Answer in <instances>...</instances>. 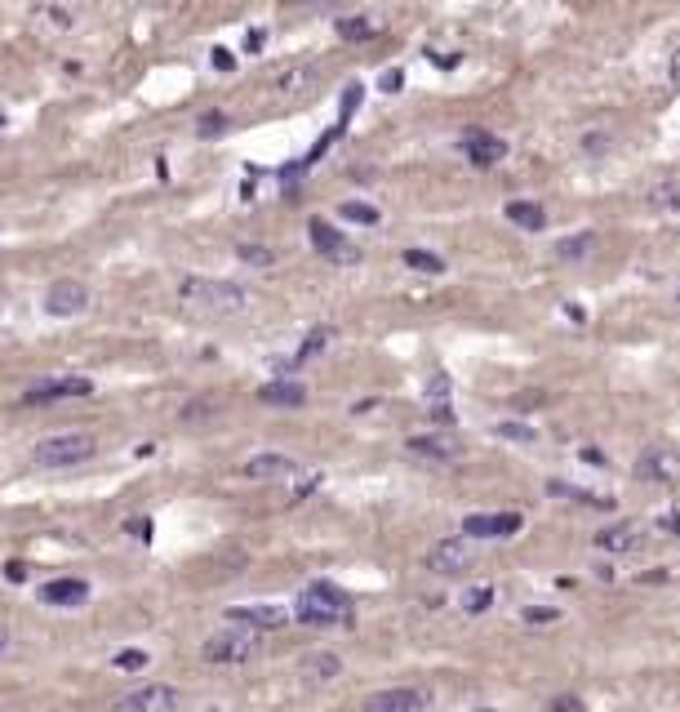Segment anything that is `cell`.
<instances>
[{
  "instance_id": "cell-10",
  "label": "cell",
  "mask_w": 680,
  "mask_h": 712,
  "mask_svg": "<svg viewBox=\"0 0 680 712\" xmlns=\"http://www.w3.org/2000/svg\"><path fill=\"white\" fill-rule=\"evenodd\" d=\"M521 530V512H471L462 521V534L471 539H507Z\"/></svg>"
},
{
  "instance_id": "cell-12",
  "label": "cell",
  "mask_w": 680,
  "mask_h": 712,
  "mask_svg": "<svg viewBox=\"0 0 680 712\" xmlns=\"http://www.w3.org/2000/svg\"><path fill=\"white\" fill-rule=\"evenodd\" d=\"M307 237H312V245H316L325 258H334V263H360V249H356L351 240H342V232H334L325 219H312V223H307Z\"/></svg>"
},
{
  "instance_id": "cell-3",
  "label": "cell",
  "mask_w": 680,
  "mask_h": 712,
  "mask_svg": "<svg viewBox=\"0 0 680 712\" xmlns=\"http://www.w3.org/2000/svg\"><path fill=\"white\" fill-rule=\"evenodd\" d=\"M99 455V441L90 432H54L45 441H36L31 459L40 468H76V464H90Z\"/></svg>"
},
{
  "instance_id": "cell-14",
  "label": "cell",
  "mask_w": 680,
  "mask_h": 712,
  "mask_svg": "<svg viewBox=\"0 0 680 712\" xmlns=\"http://www.w3.org/2000/svg\"><path fill=\"white\" fill-rule=\"evenodd\" d=\"M467 566H471V543L467 539H441L427 552V570H436V575H462Z\"/></svg>"
},
{
  "instance_id": "cell-25",
  "label": "cell",
  "mask_w": 680,
  "mask_h": 712,
  "mask_svg": "<svg viewBox=\"0 0 680 712\" xmlns=\"http://www.w3.org/2000/svg\"><path fill=\"white\" fill-rule=\"evenodd\" d=\"M339 214L347 219V223H365V228H374V223H378V210H374V205H365V201H342Z\"/></svg>"
},
{
  "instance_id": "cell-9",
  "label": "cell",
  "mask_w": 680,
  "mask_h": 712,
  "mask_svg": "<svg viewBox=\"0 0 680 712\" xmlns=\"http://www.w3.org/2000/svg\"><path fill=\"white\" fill-rule=\"evenodd\" d=\"M405 450L418 455V459H432V464H458V459H462V441H458L453 432H423V437H409Z\"/></svg>"
},
{
  "instance_id": "cell-36",
  "label": "cell",
  "mask_w": 680,
  "mask_h": 712,
  "mask_svg": "<svg viewBox=\"0 0 680 712\" xmlns=\"http://www.w3.org/2000/svg\"><path fill=\"white\" fill-rule=\"evenodd\" d=\"M525 619H529V623H547V619H556V610H547V605H529V610H525Z\"/></svg>"
},
{
  "instance_id": "cell-1",
  "label": "cell",
  "mask_w": 680,
  "mask_h": 712,
  "mask_svg": "<svg viewBox=\"0 0 680 712\" xmlns=\"http://www.w3.org/2000/svg\"><path fill=\"white\" fill-rule=\"evenodd\" d=\"M178 299L201 308V312H219V317H236V312L249 308V294L236 281H210V276H183Z\"/></svg>"
},
{
  "instance_id": "cell-30",
  "label": "cell",
  "mask_w": 680,
  "mask_h": 712,
  "mask_svg": "<svg viewBox=\"0 0 680 712\" xmlns=\"http://www.w3.org/2000/svg\"><path fill=\"white\" fill-rule=\"evenodd\" d=\"M223 129H227L223 112H210V117H201V125H196V134H201V138H210V134H223Z\"/></svg>"
},
{
  "instance_id": "cell-39",
  "label": "cell",
  "mask_w": 680,
  "mask_h": 712,
  "mask_svg": "<svg viewBox=\"0 0 680 712\" xmlns=\"http://www.w3.org/2000/svg\"><path fill=\"white\" fill-rule=\"evenodd\" d=\"M582 704L573 699V695H565V699H556V704H547V712H578Z\"/></svg>"
},
{
  "instance_id": "cell-48",
  "label": "cell",
  "mask_w": 680,
  "mask_h": 712,
  "mask_svg": "<svg viewBox=\"0 0 680 712\" xmlns=\"http://www.w3.org/2000/svg\"><path fill=\"white\" fill-rule=\"evenodd\" d=\"M210 712H219V708H210Z\"/></svg>"
},
{
  "instance_id": "cell-4",
  "label": "cell",
  "mask_w": 680,
  "mask_h": 712,
  "mask_svg": "<svg viewBox=\"0 0 680 712\" xmlns=\"http://www.w3.org/2000/svg\"><path fill=\"white\" fill-rule=\"evenodd\" d=\"M201 655H205L210 664H249V659L258 655V632H254V628L227 623V628H219V632L205 637Z\"/></svg>"
},
{
  "instance_id": "cell-32",
  "label": "cell",
  "mask_w": 680,
  "mask_h": 712,
  "mask_svg": "<svg viewBox=\"0 0 680 712\" xmlns=\"http://www.w3.org/2000/svg\"><path fill=\"white\" fill-rule=\"evenodd\" d=\"M116 668H125V673L147 668V655H142V650H120V655H116Z\"/></svg>"
},
{
  "instance_id": "cell-27",
  "label": "cell",
  "mask_w": 680,
  "mask_h": 712,
  "mask_svg": "<svg viewBox=\"0 0 680 712\" xmlns=\"http://www.w3.org/2000/svg\"><path fill=\"white\" fill-rule=\"evenodd\" d=\"M236 258H240V263H254V267H271V263H276V249H267V245H236Z\"/></svg>"
},
{
  "instance_id": "cell-8",
  "label": "cell",
  "mask_w": 680,
  "mask_h": 712,
  "mask_svg": "<svg viewBox=\"0 0 680 712\" xmlns=\"http://www.w3.org/2000/svg\"><path fill=\"white\" fill-rule=\"evenodd\" d=\"M289 605H271V601H258V605H236L227 614V623L236 628H254V632H271V628H285L289 623Z\"/></svg>"
},
{
  "instance_id": "cell-19",
  "label": "cell",
  "mask_w": 680,
  "mask_h": 712,
  "mask_svg": "<svg viewBox=\"0 0 680 712\" xmlns=\"http://www.w3.org/2000/svg\"><path fill=\"white\" fill-rule=\"evenodd\" d=\"M596 548L600 552H632V548H641V530L636 525H609V530L596 534Z\"/></svg>"
},
{
  "instance_id": "cell-18",
  "label": "cell",
  "mask_w": 680,
  "mask_h": 712,
  "mask_svg": "<svg viewBox=\"0 0 680 712\" xmlns=\"http://www.w3.org/2000/svg\"><path fill=\"white\" fill-rule=\"evenodd\" d=\"M258 401H263V405H303V401H307V387L294 383V378H276V383L258 387Z\"/></svg>"
},
{
  "instance_id": "cell-42",
  "label": "cell",
  "mask_w": 680,
  "mask_h": 712,
  "mask_svg": "<svg viewBox=\"0 0 680 712\" xmlns=\"http://www.w3.org/2000/svg\"><path fill=\"white\" fill-rule=\"evenodd\" d=\"M210 58H214V67H219V72H231V54H227V49H214Z\"/></svg>"
},
{
  "instance_id": "cell-16",
  "label": "cell",
  "mask_w": 680,
  "mask_h": 712,
  "mask_svg": "<svg viewBox=\"0 0 680 712\" xmlns=\"http://www.w3.org/2000/svg\"><path fill=\"white\" fill-rule=\"evenodd\" d=\"M462 152H467V161H471V165H498V161L507 156V143H503V138H494V134H480V129H476V134H467V138H462Z\"/></svg>"
},
{
  "instance_id": "cell-6",
  "label": "cell",
  "mask_w": 680,
  "mask_h": 712,
  "mask_svg": "<svg viewBox=\"0 0 680 712\" xmlns=\"http://www.w3.org/2000/svg\"><path fill=\"white\" fill-rule=\"evenodd\" d=\"M432 704V690L427 686H387V690H374L360 712H427Z\"/></svg>"
},
{
  "instance_id": "cell-17",
  "label": "cell",
  "mask_w": 680,
  "mask_h": 712,
  "mask_svg": "<svg viewBox=\"0 0 680 712\" xmlns=\"http://www.w3.org/2000/svg\"><path fill=\"white\" fill-rule=\"evenodd\" d=\"M90 596V584L85 579H49L45 588H40V601L45 605H81Z\"/></svg>"
},
{
  "instance_id": "cell-44",
  "label": "cell",
  "mask_w": 680,
  "mask_h": 712,
  "mask_svg": "<svg viewBox=\"0 0 680 712\" xmlns=\"http://www.w3.org/2000/svg\"><path fill=\"white\" fill-rule=\"evenodd\" d=\"M129 530H133V534H138V539H151V521H133V525H129Z\"/></svg>"
},
{
  "instance_id": "cell-35",
  "label": "cell",
  "mask_w": 680,
  "mask_h": 712,
  "mask_svg": "<svg viewBox=\"0 0 680 712\" xmlns=\"http://www.w3.org/2000/svg\"><path fill=\"white\" fill-rule=\"evenodd\" d=\"M609 147V134H587L582 138V152H605Z\"/></svg>"
},
{
  "instance_id": "cell-29",
  "label": "cell",
  "mask_w": 680,
  "mask_h": 712,
  "mask_svg": "<svg viewBox=\"0 0 680 712\" xmlns=\"http://www.w3.org/2000/svg\"><path fill=\"white\" fill-rule=\"evenodd\" d=\"M498 437H507V441H534L538 432L525 428V423H498Z\"/></svg>"
},
{
  "instance_id": "cell-38",
  "label": "cell",
  "mask_w": 680,
  "mask_h": 712,
  "mask_svg": "<svg viewBox=\"0 0 680 712\" xmlns=\"http://www.w3.org/2000/svg\"><path fill=\"white\" fill-rule=\"evenodd\" d=\"M4 575H9V584H22V579H27V566H22V561H9Z\"/></svg>"
},
{
  "instance_id": "cell-7",
  "label": "cell",
  "mask_w": 680,
  "mask_h": 712,
  "mask_svg": "<svg viewBox=\"0 0 680 712\" xmlns=\"http://www.w3.org/2000/svg\"><path fill=\"white\" fill-rule=\"evenodd\" d=\"M90 392H94V383H90V378H81V374H67V378H40V383H31V387L22 392V401H27V405H49V401L90 396Z\"/></svg>"
},
{
  "instance_id": "cell-13",
  "label": "cell",
  "mask_w": 680,
  "mask_h": 712,
  "mask_svg": "<svg viewBox=\"0 0 680 712\" xmlns=\"http://www.w3.org/2000/svg\"><path fill=\"white\" fill-rule=\"evenodd\" d=\"M636 473L645 476V481L676 485V481H680V450H672V446H654V450H645V455H641V464H636Z\"/></svg>"
},
{
  "instance_id": "cell-31",
  "label": "cell",
  "mask_w": 680,
  "mask_h": 712,
  "mask_svg": "<svg viewBox=\"0 0 680 712\" xmlns=\"http://www.w3.org/2000/svg\"><path fill=\"white\" fill-rule=\"evenodd\" d=\"M427 396H432L436 405H445V401H450V378H445V374H432V383H427Z\"/></svg>"
},
{
  "instance_id": "cell-15",
  "label": "cell",
  "mask_w": 680,
  "mask_h": 712,
  "mask_svg": "<svg viewBox=\"0 0 680 712\" xmlns=\"http://www.w3.org/2000/svg\"><path fill=\"white\" fill-rule=\"evenodd\" d=\"M294 473H298V464L289 455H276V450L245 459V476L249 481H285V476H294Z\"/></svg>"
},
{
  "instance_id": "cell-2",
  "label": "cell",
  "mask_w": 680,
  "mask_h": 712,
  "mask_svg": "<svg viewBox=\"0 0 680 712\" xmlns=\"http://www.w3.org/2000/svg\"><path fill=\"white\" fill-rule=\"evenodd\" d=\"M294 619L307 623V628H334V623H347L351 619V596L334 588V584H307L298 601H294Z\"/></svg>"
},
{
  "instance_id": "cell-46",
  "label": "cell",
  "mask_w": 680,
  "mask_h": 712,
  "mask_svg": "<svg viewBox=\"0 0 680 712\" xmlns=\"http://www.w3.org/2000/svg\"><path fill=\"white\" fill-rule=\"evenodd\" d=\"M476 712H494V708H476Z\"/></svg>"
},
{
  "instance_id": "cell-24",
  "label": "cell",
  "mask_w": 680,
  "mask_h": 712,
  "mask_svg": "<svg viewBox=\"0 0 680 712\" xmlns=\"http://www.w3.org/2000/svg\"><path fill=\"white\" fill-rule=\"evenodd\" d=\"M587 249H591V232H578V237L556 240V258H561V263H578Z\"/></svg>"
},
{
  "instance_id": "cell-26",
  "label": "cell",
  "mask_w": 680,
  "mask_h": 712,
  "mask_svg": "<svg viewBox=\"0 0 680 712\" xmlns=\"http://www.w3.org/2000/svg\"><path fill=\"white\" fill-rule=\"evenodd\" d=\"M405 263L414 267V272H445V258L441 254H427V249H405Z\"/></svg>"
},
{
  "instance_id": "cell-23",
  "label": "cell",
  "mask_w": 680,
  "mask_h": 712,
  "mask_svg": "<svg viewBox=\"0 0 680 712\" xmlns=\"http://www.w3.org/2000/svg\"><path fill=\"white\" fill-rule=\"evenodd\" d=\"M330 343H334V330H312V334L303 339V348H298V352L289 356V360H294V365H307L312 356H321L325 348H330Z\"/></svg>"
},
{
  "instance_id": "cell-21",
  "label": "cell",
  "mask_w": 680,
  "mask_h": 712,
  "mask_svg": "<svg viewBox=\"0 0 680 712\" xmlns=\"http://www.w3.org/2000/svg\"><path fill=\"white\" fill-rule=\"evenodd\" d=\"M507 219H512L516 228H525V232H543V228H547V210L534 205V201H512V205H507Z\"/></svg>"
},
{
  "instance_id": "cell-11",
  "label": "cell",
  "mask_w": 680,
  "mask_h": 712,
  "mask_svg": "<svg viewBox=\"0 0 680 712\" xmlns=\"http://www.w3.org/2000/svg\"><path fill=\"white\" fill-rule=\"evenodd\" d=\"M85 303H90V290L81 281H54L45 290V312L49 317H76V312H85Z\"/></svg>"
},
{
  "instance_id": "cell-41",
  "label": "cell",
  "mask_w": 680,
  "mask_h": 712,
  "mask_svg": "<svg viewBox=\"0 0 680 712\" xmlns=\"http://www.w3.org/2000/svg\"><path fill=\"white\" fill-rule=\"evenodd\" d=\"M582 464H591V468H609V464H605V455H600V450H591V446L582 450Z\"/></svg>"
},
{
  "instance_id": "cell-40",
  "label": "cell",
  "mask_w": 680,
  "mask_h": 712,
  "mask_svg": "<svg viewBox=\"0 0 680 712\" xmlns=\"http://www.w3.org/2000/svg\"><path fill=\"white\" fill-rule=\"evenodd\" d=\"M400 85H405V76H400V72H387V76H383V90H387V94H396Z\"/></svg>"
},
{
  "instance_id": "cell-43",
  "label": "cell",
  "mask_w": 680,
  "mask_h": 712,
  "mask_svg": "<svg viewBox=\"0 0 680 712\" xmlns=\"http://www.w3.org/2000/svg\"><path fill=\"white\" fill-rule=\"evenodd\" d=\"M667 72H672V85H680V45H676V54H672V63H667Z\"/></svg>"
},
{
  "instance_id": "cell-22",
  "label": "cell",
  "mask_w": 680,
  "mask_h": 712,
  "mask_svg": "<svg viewBox=\"0 0 680 712\" xmlns=\"http://www.w3.org/2000/svg\"><path fill=\"white\" fill-rule=\"evenodd\" d=\"M339 36H342V40H351V45H360V40H374V36H378V18H369V13H351V18H339Z\"/></svg>"
},
{
  "instance_id": "cell-47",
  "label": "cell",
  "mask_w": 680,
  "mask_h": 712,
  "mask_svg": "<svg viewBox=\"0 0 680 712\" xmlns=\"http://www.w3.org/2000/svg\"><path fill=\"white\" fill-rule=\"evenodd\" d=\"M676 303H680V290H676Z\"/></svg>"
},
{
  "instance_id": "cell-37",
  "label": "cell",
  "mask_w": 680,
  "mask_h": 712,
  "mask_svg": "<svg viewBox=\"0 0 680 712\" xmlns=\"http://www.w3.org/2000/svg\"><path fill=\"white\" fill-rule=\"evenodd\" d=\"M303 81H312V72H303V67H298L294 76H280V90H298Z\"/></svg>"
},
{
  "instance_id": "cell-34",
  "label": "cell",
  "mask_w": 680,
  "mask_h": 712,
  "mask_svg": "<svg viewBox=\"0 0 680 712\" xmlns=\"http://www.w3.org/2000/svg\"><path fill=\"white\" fill-rule=\"evenodd\" d=\"M263 45H267V31H263V27H254V31L245 36V54H258Z\"/></svg>"
},
{
  "instance_id": "cell-45",
  "label": "cell",
  "mask_w": 680,
  "mask_h": 712,
  "mask_svg": "<svg viewBox=\"0 0 680 712\" xmlns=\"http://www.w3.org/2000/svg\"><path fill=\"white\" fill-rule=\"evenodd\" d=\"M4 641H9V632H4V628H0V655H4Z\"/></svg>"
},
{
  "instance_id": "cell-5",
  "label": "cell",
  "mask_w": 680,
  "mask_h": 712,
  "mask_svg": "<svg viewBox=\"0 0 680 712\" xmlns=\"http://www.w3.org/2000/svg\"><path fill=\"white\" fill-rule=\"evenodd\" d=\"M112 712H183V695L174 686L151 682V686H138V690L120 695L112 704Z\"/></svg>"
},
{
  "instance_id": "cell-28",
  "label": "cell",
  "mask_w": 680,
  "mask_h": 712,
  "mask_svg": "<svg viewBox=\"0 0 680 712\" xmlns=\"http://www.w3.org/2000/svg\"><path fill=\"white\" fill-rule=\"evenodd\" d=\"M489 601H494V588H467V593H462V610H467V614H485Z\"/></svg>"
},
{
  "instance_id": "cell-33",
  "label": "cell",
  "mask_w": 680,
  "mask_h": 712,
  "mask_svg": "<svg viewBox=\"0 0 680 712\" xmlns=\"http://www.w3.org/2000/svg\"><path fill=\"white\" fill-rule=\"evenodd\" d=\"M356 103H360V85H347V94H342V120H339V129L347 125V120H351Z\"/></svg>"
},
{
  "instance_id": "cell-20",
  "label": "cell",
  "mask_w": 680,
  "mask_h": 712,
  "mask_svg": "<svg viewBox=\"0 0 680 712\" xmlns=\"http://www.w3.org/2000/svg\"><path fill=\"white\" fill-rule=\"evenodd\" d=\"M339 673H342V659L330 655V650H316V655L303 659V677H307V682H334Z\"/></svg>"
}]
</instances>
